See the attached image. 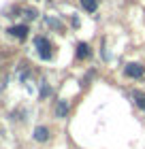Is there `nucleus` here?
Here are the masks:
<instances>
[{"label":"nucleus","instance_id":"nucleus-1","mask_svg":"<svg viewBox=\"0 0 145 149\" xmlns=\"http://www.w3.org/2000/svg\"><path fill=\"white\" fill-rule=\"evenodd\" d=\"M34 47H36V53L41 56V60H49L51 58V45H49L47 38L36 36V38H34Z\"/></svg>","mask_w":145,"mask_h":149},{"label":"nucleus","instance_id":"nucleus-2","mask_svg":"<svg viewBox=\"0 0 145 149\" xmlns=\"http://www.w3.org/2000/svg\"><path fill=\"white\" fill-rule=\"evenodd\" d=\"M126 74H128V77H132V79H141L145 74V68L141 64H128L126 66Z\"/></svg>","mask_w":145,"mask_h":149},{"label":"nucleus","instance_id":"nucleus-3","mask_svg":"<svg viewBox=\"0 0 145 149\" xmlns=\"http://www.w3.org/2000/svg\"><path fill=\"white\" fill-rule=\"evenodd\" d=\"M9 32L15 38H26V36H28V26H13Z\"/></svg>","mask_w":145,"mask_h":149},{"label":"nucleus","instance_id":"nucleus-4","mask_svg":"<svg viewBox=\"0 0 145 149\" xmlns=\"http://www.w3.org/2000/svg\"><path fill=\"white\" fill-rule=\"evenodd\" d=\"M81 6H83L88 13H94L96 6H98V0H81Z\"/></svg>","mask_w":145,"mask_h":149},{"label":"nucleus","instance_id":"nucleus-5","mask_svg":"<svg viewBox=\"0 0 145 149\" xmlns=\"http://www.w3.org/2000/svg\"><path fill=\"white\" fill-rule=\"evenodd\" d=\"M88 56H90V47H88L85 43H79V47H77V58L83 60V58H88Z\"/></svg>","mask_w":145,"mask_h":149},{"label":"nucleus","instance_id":"nucleus-6","mask_svg":"<svg viewBox=\"0 0 145 149\" xmlns=\"http://www.w3.org/2000/svg\"><path fill=\"white\" fill-rule=\"evenodd\" d=\"M34 139H36V141H47V139H49L47 128H36V130H34Z\"/></svg>","mask_w":145,"mask_h":149},{"label":"nucleus","instance_id":"nucleus-7","mask_svg":"<svg viewBox=\"0 0 145 149\" xmlns=\"http://www.w3.org/2000/svg\"><path fill=\"white\" fill-rule=\"evenodd\" d=\"M132 96H134V100H137V107H141V109L145 111V94H143V92H134Z\"/></svg>","mask_w":145,"mask_h":149},{"label":"nucleus","instance_id":"nucleus-8","mask_svg":"<svg viewBox=\"0 0 145 149\" xmlns=\"http://www.w3.org/2000/svg\"><path fill=\"white\" fill-rule=\"evenodd\" d=\"M66 111H68V109H66V102H60V104H58V115H60V117H64Z\"/></svg>","mask_w":145,"mask_h":149}]
</instances>
